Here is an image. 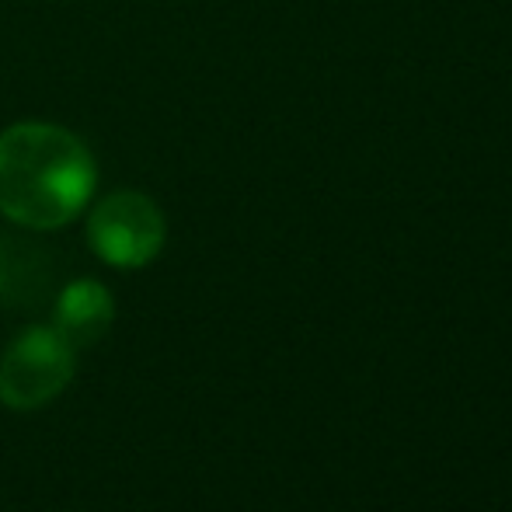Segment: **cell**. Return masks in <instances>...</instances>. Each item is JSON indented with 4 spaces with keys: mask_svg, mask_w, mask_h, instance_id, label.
<instances>
[{
    "mask_svg": "<svg viewBox=\"0 0 512 512\" xmlns=\"http://www.w3.org/2000/svg\"><path fill=\"white\" fill-rule=\"evenodd\" d=\"M74 377V349L56 328H28L0 356V405L35 411Z\"/></svg>",
    "mask_w": 512,
    "mask_h": 512,
    "instance_id": "cell-2",
    "label": "cell"
},
{
    "mask_svg": "<svg viewBox=\"0 0 512 512\" xmlns=\"http://www.w3.org/2000/svg\"><path fill=\"white\" fill-rule=\"evenodd\" d=\"M112 321H115V300L95 279H74L56 297L53 328L67 338L74 352L84 349V345H95L112 328Z\"/></svg>",
    "mask_w": 512,
    "mask_h": 512,
    "instance_id": "cell-4",
    "label": "cell"
},
{
    "mask_svg": "<svg viewBox=\"0 0 512 512\" xmlns=\"http://www.w3.org/2000/svg\"><path fill=\"white\" fill-rule=\"evenodd\" d=\"M95 157L74 133L18 122L0 133V213L18 227L56 230L95 192Z\"/></svg>",
    "mask_w": 512,
    "mask_h": 512,
    "instance_id": "cell-1",
    "label": "cell"
},
{
    "mask_svg": "<svg viewBox=\"0 0 512 512\" xmlns=\"http://www.w3.org/2000/svg\"><path fill=\"white\" fill-rule=\"evenodd\" d=\"M164 213L140 192H115L88 216V241L102 262L115 269L150 265L164 248Z\"/></svg>",
    "mask_w": 512,
    "mask_h": 512,
    "instance_id": "cell-3",
    "label": "cell"
}]
</instances>
